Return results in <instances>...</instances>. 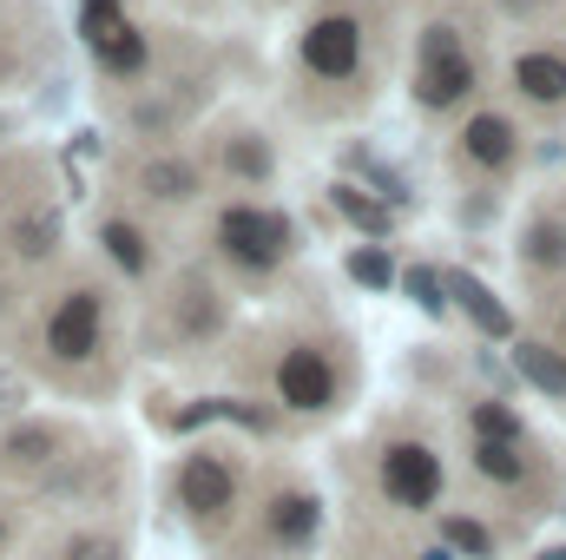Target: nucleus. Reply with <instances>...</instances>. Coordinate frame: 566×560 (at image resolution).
Wrapping results in <instances>:
<instances>
[{"instance_id": "obj_11", "label": "nucleus", "mask_w": 566, "mask_h": 560, "mask_svg": "<svg viewBox=\"0 0 566 560\" xmlns=\"http://www.w3.org/2000/svg\"><path fill=\"white\" fill-rule=\"evenodd\" d=\"M133 198L151 205V211H185V205H198L205 198V165L198 158H185V152H145L133 158Z\"/></svg>"}, {"instance_id": "obj_21", "label": "nucleus", "mask_w": 566, "mask_h": 560, "mask_svg": "<svg viewBox=\"0 0 566 560\" xmlns=\"http://www.w3.org/2000/svg\"><path fill=\"white\" fill-rule=\"evenodd\" d=\"M514 370H521V383H534L547 403H566V350L560 343L521 336V343H514Z\"/></svg>"}, {"instance_id": "obj_5", "label": "nucleus", "mask_w": 566, "mask_h": 560, "mask_svg": "<svg viewBox=\"0 0 566 560\" xmlns=\"http://www.w3.org/2000/svg\"><path fill=\"white\" fill-rule=\"evenodd\" d=\"M211 245H218V258L238 265L244 278H271L283 258L296 251V231H290V218L271 211V205L231 198V205H218V218H211Z\"/></svg>"}, {"instance_id": "obj_28", "label": "nucleus", "mask_w": 566, "mask_h": 560, "mask_svg": "<svg viewBox=\"0 0 566 560\" xmlns=\"http://www.w3.org/2000/svg\"><path fill=\"white\" fill-rule=\"evenodd\" d=\"M402 290L422 303L428 317H441L448 310V283H441V271H428V265H416V271H402Z\"/></svg>"}, {"instance_id": "obj_9", "label": "nucleus", "mask_w": 566, "mask_h": 560, "mask_svg": "<svg viewBox=\"0 0 566 560\" xmlns=\"http://www.w3.org/2000/svg\"><path fill=\"white\" fill-rule=\"evenodd\" d=\"M296 66L323 86H349L363 73V20L356 13H316L296 40Z\"/></svg>"}, {"instance_id": "obj_33", "label": "nucleus", "mask_w": 566, "mask_h": 560, "mask_svg": "<svg viewBox=\"0 0 566 560\" xmlns=\"http://www.w3.org/2000/svg\"><path fill=\"white\" fill-rule=\"evenodd\" d=\"M0 409H7V383H0Z\"/></svg>"}, {"instance_id": "obj_22", "label": "nucleus", "mask_w": 566, "mask_h": 560, "mask_svg": "<svg viewBox=\"0 0 566 560\" xmlns=\"http://www.w3.org/2000/svg\"><path fill=\"white\" fill-rule=\"evenodd\" d=\"M521 265H527L534 278H560L566 271V218L541 211V218L521 231Z\"/></svg>"}, {"instance_id": "obj_24", "label": "nucleus", "mask_w": 566, "mask_h": 560, "mask_svg": "<svg viewBox=\"0 0 566 560\" xmlns=\"http://www.w3.org/2000/svg\"><path fill=\"white\" fill-rule=\"evenodd\" d=\"M126 554H133L126 535H119V528H99V521H93V528H73V535L53 548V560H126Z\"/></svg>"}, {"instance_id": "obj_15", "label": "nucleus", "mask_w": 566, "mask_h": 560, "mask_svg": "<svg viewBox=\"0 0 566 560\" xmlns=\"http://www.w3.org/2000/svg\"><path fill=\"white\" fill-rule=\"evenodd\" d=\"M507 80H514V93H521L527 106H541V113H560L566 106V53H554V46H527V53H514Z\"/></svg>"}, {"instance_id": "obj_3", "label": "nucleus", "mask_w": 566, "mask_h": 560, "mask_svg": "<svg viewBox=\"0 0 566 560\" xmlns=\"http://www.w3.org/2000/svg\"><path fill=\"white\" fill-rule=\"evenodd\" d=\"M323 541V495L310 488V481H290V475H277L264 495H258V508H251V521H244V535H238V554L258 560H296L310 554Z\"/></svg>"}, {"instance_id": "obj_4", "label": "nucleus", "mask_w": 566, "mask_h": 560, "mask_svg": "<svg viewBox=\"0 0 566 560\" xmlns=\"http://www.w3.org/2000/svg\"><path fill=\"white\" fill-rule=\"evenodd\" d=\"M343 390H349V376H343L336 343H323V336H290L277 350V370H271L277 409L316 422V416H329V409H343Z\"/></svg>"}, {"instance_id": "obj_29", "label": "nucleus", "mask_w": 566, "mask_h": 560, "mask_svg": "<svg viewBox=\"0 0 566 560\" xmlns=\"http://www.w3.org/2000/svg\"><path fill=\"white\" fill-rule=\"evenodd\" d=\"M7 548H13V508L0 501V554H7Z\"/></svg>"}, {"instance_id": "obj_13", "label": "nucleus", "mask_w": 566, "mask_h": 560, "mask_svg": "<svg viewBox=\"0 0 566 560\" xmlns=\"http://www.w3.org/2000/svg\"><path fill=\"white\" fill-rule=\"evenodd\" d=\"M165 310H171V336H178L185 350L211 343V336L224 330V317H231L224 290H218L211 278H178L171 283V297H165Z\"/></svg>"}, {"instance_id": "obj_19", "label": "nucleus", "mask_w": 566, "mask_h": 560, "mask_svg": "<svg viewBox=\"0 0 566 560\" xmlns=\"http://www.w3.org/2000/svg\"><path fill=\"white\" fill-rule=\"evenodd\" d=\"M218 165H224L231 185H271L277 178V145L264 133H251V126H238V133L218 139Z\"/></svg>"}, {"instance_id": "obj_25", "label": "nucleus", "mask_w": 566, "mask_h": 560, "mask_svg": "<svg viewBox=\"0 0 566 560\" xmlns=\"http://www.w3.org/2000/svg\"><path fill=\"white\" fill-rule=\"evenodd\" d=\"M468 435H474V442H527V422L514 416L501 396H481V403L468 409Z\"/></svg>"}, {"instance_id": "obj_16", "label": "nucleus", "mask_w": 566, "mask_h": 560, "mask_svg": "<svg viewBox=\"0 0 566 560\" xmlns=\"http://www.w3.org/2000/svg\"><path fill=\"white\" fill-rule=\"evenodd\" d=\"M99 251L113 258V271L126 283H145L158 271V251H151V231H145L139 218H126V211H113V218H99Z\"/></svg>"}, {"instance_id": "obj_31", "label": "nucleus", "mask_w": 566, "mask_h": 560, "mask_svg": "<svg viewBox=\"0 0 566 560\" xmlns=\"http://www.w3.org/2000/svg\"><path fill=\"white\" fill-rule=\"evenodd\" d=\"M541 560H566V548H547V554H541Z\"/></svg>"}, {"instance_id": "obj_30", "label": "nucleus", "mask_w": 566, "mask_h": 560, "mask_svg": "<svg viewBox=\"0 0 566 560\" xmlns=\"http://www.w3.org/2000/svg\"><path fill=\"white\" fill-rule=\"evenodd\" d=\"M416 560H454V554H448V548H441V541H434V548H422V554H416Z\"/></svg>"}, {"instance_id": "obj_23", "label": "nucleus", "mask_w": 566, "mask_h": 560, "mask_svg": "<svg viewBox=\"0 0 566 560\" xmlns=\"http://www.w3.org/2000/svg\"><path fill=\"white\" fill-rule=\"evenodd\" d=\"M441 548H448L454 560H501V535H494L481 515L448 508V515H441Z\"/></svg>"}, {"instance_id": "obj_20", "label": "nucleus", "mask_w": 566, "mask_h": 560, "mask_svg": "<svg viewBox=\"0 0 566 560\" xmlns=\"http://www.w3.org/2000/svg\"><path fill=\"white\" fill-rule=\"evenodd\" d=\"M441 283H448V297H454V303L474 317V330H481V336H514V310H507V303H501V297H494L481 278H468V271H448Z\"/></svg>"}, {"instance_id": "obj_18", "label": "nucleus", "mask_w": 566, "mask_h": 560, "mask_svg": "<svg viewBox=\"0 0 566 560\" xmlns=\"http://www.w3.org/2000/svg\"><path fill=\"white\" fill-rule=\"evenodd\" d=\"M0 251H7L13 265H46V258H60V211L27 205L20 218L0 225Z\"/></svg>"}, {"instance_id": "obj_2", "label": "nucleus", "mask_w": 566, "mask_h": 560, "mask_svg": "<svg viewBox=\"0 0 566 560\" xmlns=\"http://www.w3.org/2000/svg\"><path fill=\"white\" fill-rule=\"evenodd\" d=\"M40 356L53 363V376H80L86 363L106 356V336H113V310H106V290L86 278H73L60 297L40 303Z\"/></svg>"}, {"instance_id": "obj_14", "label": "nucleus", "mask_w": 566, "mask_h": 560, "mask_svg": "<svg viewBox=\"0 0 566 560\" xmlns=\"http://www.w3.org/2000/svg\"><path fill=\"white\" fill-rule=\"evenodd\" d=\"M468 468L501 488V495H527L541 481V462H534V442H474L468 448Z\"/></svg>"}, {"instance_id": "obj_10", "label": "nucleus", "mask_w": 566, "mask_h": 560, "mask_svg": "<svg viewBox=\"0 0 566 560\" xmlns=\"http://www.w3.org/2000/svg\"><path fill=\"white\" fill-rule=\"evenodd\" d=\"M66 448H73L66 422H46V416L7 422L0 428V481H53V468L73 462Z\"/></svg>"}, {"instance_id": "obj_32", "label": "nucleus", "mask_w": 566, "mask_h": 560, "mask_svg": "<svg viewBox=\"0 0 566 560\" xmlns=\"http://www.w3.org/2000/svg\"><path fill=\"white\" fill-rule=\"evenodd\" d=\"M560 336H566V297H560Z\"/></svg>"}, {"instance_id": "obj_6", "label": "nucleus", "mask_w": 566, "mask_h": 560, "mask_svg": "<svg viewBox=\"0 0 566 560\" xmlns=\"http://www.w3.org/2000/svg\"><path fill=\"white\" fill-rule=\"evenodd\" d=\"M376 495L396 508V515H434L441 495H448V462L441 448L422 435H389L382 455H376Z\"/></svg>"}, {"instance_id": "obj_7", "label": "nucleus", "mask_w": 566, "mask_h": 560, "mask_svg": "<svg viewBox=\"0 0 566 560\" xmlns=\"http://www.w3.org/2000/svg\"><path fill=\"white\" fill-rule=\"evenodd\" d=\"M474 86H481V66L461 46V33L454 27H428L422 53H416V106L422 113H454Z\"/></svg>"}, {"instance_id": "obj_17", "label": "nucleus", "mask_w": 566, "mask_h": 560, "mask_svg": "<svg viewBox=\"0 0 566 560\" xmlns=\"http://www.w3.org/2000/svg\"><path fill=\"white\" fill-rule=\"evenodd\" d=\"M191 80H178V86H151V93H139L133 106H126V126L139 133V139H171L191 113H198V93H185Z\"/></svg>"}, {"instance_id": "obj_1", "label": "nucleus", "mask_w": 566, "mask_h": 560, "mask_svg": "<svg viewBox=\"0 0 566 560\" xmlns=\"http://www.w3.org/2000/svg\"><path fill=\"white\" fill-rule=\"evenodd\" d=\"M171 501H178V515L191 521L198 541L238 548V535H244V521H251V475H244V462H238L231 448L198 442V448H185L178 468H171Z\"/></svg>"}, {"instance_id": "obj_26", "label": "nucleus", "mask_w": 566, "mask_h": 560, "mask_svg": "<svg viewBox=\"0 0 566 560\" xmlns=\"http://www.w3.org/2000/svg\"><path fill=\"white\" fill-rule=\"evenodd\" d=\"M329 205L356 225V231H369V238H389V205H376V198H363L356 185H329Z\"/></svg>"}, {"instance_id": "obj_27", "label": "nucleus", "mask_w": 566, "mask_h": 560, "mask_svg": "<svg viewBox=\"0 0 566 560\" xmlns=\"http://www.w3.org/2000/svg\"><path fill=\"white\" fill-rule=\"evenodd\" d=\"M349 278L369 283V290H389V283H396V265H389L382 245H363V251H349Z\"/></svg>"}, {"instance_id": "obj_8", "label": "nucleus", "mask_w": 566, "mask_h": 560, "mask_svg": "<svg viewBox=\"0 0 566 560\" xmlns=\"http://www.w3.org/2000/svg\"><path fill=\"white\" fill-rule=\"evenodd\" d=\"M80 33H86L99 73H113V80H139L151 66V33L126 20V0H80Z\"/></svg>"}, {"instance_id": "obj_12", "label": "nucleus", "mask_w": 566, "mask_h": 560, "mask_svg": "<svg viewBox=\"0 0 566 560\" xmlns=\"http://www.w3.org/2000/svg\"><path fill=\"white\" fill-rule=\"evenodd\" d=\"M454 158L468 165V172H481V178H507L514 165H521V126L507 120V113H474L468 126H461V139H454Z\"/></svg>"}]
</instances>
